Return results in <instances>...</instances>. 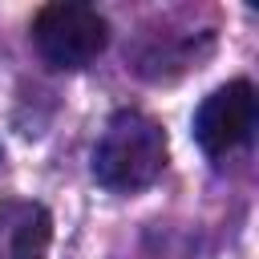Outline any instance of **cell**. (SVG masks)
Segmentation results:
<instances>
[{
	"label": "cell",
	"instance_id": "cell-1",
	"mask_svg": "<svg viewBox=\"0 0 259 259\" xmlns=\"http://www.w3.org/2000/svg\"><path fill=\"white\" fill-rule=\"evenodd\" d=\"M166 166V134L142 109H121L105 121L93 150V178L105 190H146Z\"/></svg>",
	"mask_w": 259,
	"mask_h": 259
},
{
	"label": "cell",
	"instance_id": "cell-3",
	"mask_svg": "<svg viewBox=\"0 0 259 259\" xmlns=\"http://www.w3.org/2000/svg\"><path fill=\"white\" fill-rule=\"evenodd\" d=\"M255 113H259V101H255V85L251 81H227L219 85L194 113V142L202 146V154L210 158H227L231 150L247 146L251 134H255Z\"/></svg>",
	"mask_w": 259,
	"mask_h": 259
},
{
	"label": "cell",
	"instance_id": "cell-2",
	"mask_svg": "<svg viewBox=\"0 0 259 259\" xmlns=\"http://www.w3.org/2000/svg\"><path fill=\"white\" fill-rule=\"evenodd\" d=\"M105 40H109V24L89 4L57 0V4H45L36 12V20H32V45L57 69H81V65H89L105 49Z\"/></svg>",
	"mask_w": 259,
	"mask_h": 259
},
{
	"label": "cell",
	"instance_id": "cell-4",
	"mask_svg": "<svg viewBox=\"0 0 259 259\" xmlns=\"http://www.w3.org/2000/svg\"><path fill=\"white\" fill-rule=\"evenodd\" d=\"M53 239V219L40 202L8 198L0 202V259H45Z\"/></svg>",
	"mask_w": 259,
	"mask_h": 259
}]
</instances>
